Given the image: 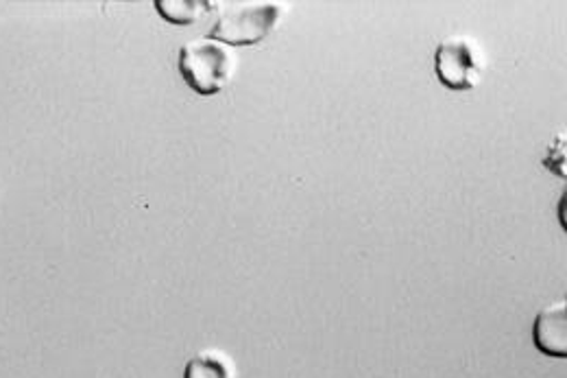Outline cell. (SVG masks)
Listing matches in <instances>:
<instances>
[{"label": "cell", "mask_w": 567, "mask_h": 378, "mask_svg": "<svg viewBox=\"0 0 567 378\" xmlns=\"http://www.w3.org/2000/svg\"><path fill=\"white\" fill-rule=\"evenodd\" d=\"M179 73L202 96L218 94L234 73L231 51L210 38L190 40L179 49Z\"/></svg>", "instance_id": "6da1fadb"}, {"label": "cell", "mask_w": 567, "mask_h": 378, "mask_svg": "<svg viewBox=\"0 0 567 378\" xmlns=\"http://www.w3.org/2000/svg\"><path fill=\"white\" fill-rule=\"evenodd\" d=\"M282 4L274 0L245 2L225 11L210 29V40L229 47H254L262 42L278 24Z\"/></svg>", "instance_id": "7a4b0ae2"}, {"label": "cell", "mask_w": 567, "mask_h": 378, "mask_svg": "<svg viewBox=\"0 0 567 378\" xmlns=\"http://www.w3.org/2000/svg\"><path fill=\"white\" fill-rule=\"evenodd\" d=\"M434 71L445 88L456 92L472 90L483 75V55L470 38L452 35L436 47Z\"/></svg>", "instance_id": "3957f363"}, {"label": "cell", "mask_w": 567, "mask_h": 378, "mask_svg": "<svg viewBox=\"0 0 567 378\" xmlns=\"http://www.w3.org/2000/svg\"><path fill=\"white\" fill-rule=\"evenodd\" d=\"M533 339L537 350L548 357L566 359L567 357V303H553L542 308L535 317Z\"/></svg>", "instance_id": "277c9868"}, {"label": "cell", "mask_w": 567, "mask_h": 378, "mask_svg": "<svg viewBox=\"0 0 567 378\" xmlns=\"http://www.w3.org/2000/svg\"><path fill=\"white\" fill-rule=\"evenodd\" d=\"M184 378H236V368L227 353L208 348L186 364Z\"/></svg>", "instance_id": "5b68a950"}, {"label": "cell", "mask_w": 567, "mask_h": 378, "mask_svg": "<svg viewBox=\"0 0 567 378\" xmlns=\"http://www.w3.org/2000/svg\"><path fill=\"white\" fill-rule=\"evenodd\" d=\"M214 7L216 2H208V0H155L157 13L175 27L195 24L206 11H210Z\"/></svg>", "instance_id": "8992f818"}]
</instances>
